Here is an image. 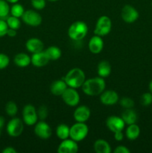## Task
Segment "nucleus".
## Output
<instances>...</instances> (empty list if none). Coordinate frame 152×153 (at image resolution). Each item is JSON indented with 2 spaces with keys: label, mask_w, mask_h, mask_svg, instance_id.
Masks as SVG:
<instances>
[{
  "label": "nucleus",
  "mask_w": 152,
  "mask_h": 153,
  "mask_svg": "<svg viewBox=\"0 0 152 153\" xmlns=\"http://www.w3.org/2000/svg\"><path fill=\"white\" fill-rule=\"evenodd\" d=\"M25 48L31 53L34 54L44 50V43L40 39L31 37L25 43Z\"/></svg>",
  "instance_id": "obj_16"
},
{
  "label": "nucleus",
  "mask_w": 152,
  "mask_h": 153,
  "mask_svg": "<svg viewBox=\"0 0 152 153\" xmlns=\"http://www.w3.org/2000/svg\"><path fill=\"white\" fill-rule=\"evenodd\" d=\"M5 112L8 116L15 117L18 112L17 105L13 101H9L5 105Z\"/></svg>",
  "instance_id": "obj_29"
},
{
  "label": "nucleus",
  "mask_w": 152,
  "mask_h": 153,
  "mask_svg": "<svg viewBox=\"0 0 152 153\" xmlns=\"http://www.w3.org/2000/svg\"><path fill=\"white\" fill-rule=\"evenodd\" d=\"M88 47H89L91 53L92 54L97 55V54L101 52L103 48H104V41H103L101 37L95 35V34L92 36L89 41Z\"/></svg>",
  "instance_id": "obj_18"
},
{
  "label": "nucleus",
  "mask_w": 152,
  "mask_h": 153,
  "mask_svg": "<svg viewBox=\"0 0 152 153\" xmlns=\"http://www.w3.org/2000/svg\"><path fill=\"white\" fill-rule=\"evenodd\" d=\"M148 88H149V91H150V92L152 94V80L151 81L150 83H149Z\"/></svg>",
  "instance_id": "obj_43"
},
{
  "label": "nucleus",
  "mask_w": 152,
  "mask_h": 153,
  "mask_svg": "<svg viewBox=\"0 0 152 153\" xmlns=\"http://www.w3.org/2000/svg\"><path fill=\"white\" fill-rule=\"evenodd\" d=\"M4 123H5L4 118L3 117H0V136H1V132H2V128L4 126Z\"/></svg>",
  "instance_id": "obj_41"
},
{
  "label": "nucleus",
  "mask_w": 152,
  "mask_h": 153,
  "mask_svg": "<svg viewBox=\"0 0 152 153\" xmlns=\"http://www.w3.org/2000/svg\"><path fill=\"white\" fill-rule=\"evenodd\" d=\"M44 51L50 61H57L62 55V52H61V49L55 46H49Z\"/></svg>",
  "instance_id": "obj_25"
},
{
  "label": "nucleus",
  "mask_w": 152,
  "mask_h": 153,
  "mask_svg": "<svg viewBox=\"0 0 152 153\" xmlns=\"http://www.w3.org/2000/svg\"><path fill=\"white\" fill-rule=\"evenodd\" d=\"M112 29V21L109 16H101L97 20L95 24L94 34L100 37H104L107 35L111 31Z\"/></svg>",
  "instance_id": "obj_5"
},
{
  "label": "nucleus",
  "mask_w": 152,
  "mask_h": 153,
  "mask_svg": "<svg viewBox=\"0 0 152 153\" xmlns=\"http://www.w3.org/2000/svg\"><path fill=\"white\" fill-rule=\"evenodd\" d=\"M121 117L123 120L124 122L127 125H131V124L136 123L138 119V116L136 112L133 108H128L125 109L123 112L122 113Z\"/></svg>",
  "instance_id": "obj_20"
},
{
  "label": "nucleus",
  "mask_w": 152,
  "mask_h": 153,
  "mask_svg": "<svg viewBox=\"0 0 152 153\" xmlns=\"http://www.w3.org/2000/svg\"><path fill=\"white\" fill-rule=\"evenodd\" d=\"M114 139L116 141H122L124 139V134L123 131H117L114 133Z\"/></svg>",
  "instance_id": "obj_38"
},
{
  "label": "nucleus",
  "mask_w": 152,
  "mask_h": 153,
  "mask_svg": "<svg viewBox=\"0 0 152 153\" xmlns=\"http://www.w3.org/2000/svg\"><path fill=\"white\" fill-rule=\"evenodd\" d=\"M10 7L9 3L5 0H0V19H5L10 13Z\"/></svg>",
  "instance_id": "obj_28"
},
{
  "label": "nucleus",
  "mask_w": 152,
  "mask_h": 153,
  "mask_svg": "<svg viewBox=\"0 0 152 153\" xmlns=\"http://www.w3.org/2000/svg\"><path fill=\"white\" fill-rule=\"evenodd\" d=\"M61 97L64 103L70 107H75L80 102V95L75 88L68 87Z\"/></svg>",
  "instance_id": "obj_8"
},
{
  "label": "nucleus",
  "mask_w": 152,
  "mask_h": 153,
  "mask_svg": "<svg viewBox=\"0 0 152 153\" xmlns=\"http://www.w3.org/2000/svg\"><path fill=\"white\" fill-rule=\"evenodd\" d=\"M114 153H130L131 150L128 149L127 146H123V145H120V146H118L115 148V149L113 150Z\"/></svg>",
  "instance_id": "obj_37"
},
{
  "label": "nucleus",
  "mask_w": 152,
  "mask_h": 153,
  "mask_svg": "<svg viewBox=\"0 0 152 153\" xmlns=\"http://www.w3.org/2000/svg\"><path fill=\"white\" fill-rule=\"evenodd\" d=\"M13 62L19 67H26L31 64V59L28 54L21 52L15 55Z\"/></svg>",
  "instance_id": "obj_22"
},
{
  "label": "nucleus",
  "mask_w": 152,
  "mask_h": 153,
  "mask_svg": "<svg viewBox=\"0 0 152 153\" xmlns=\"http://www.w3.org/2000/svg\"><path fill=\"white\" fill-rule=\"evenodd\" d=\"M78 152L77 142L72 139H65L59 144L58 148V153H77Z\"/></svg>",
  "instance_id": "obj_14"
},
{
  "label": "nucleus",
  "mask_w": 152,
  "mask_h": 153,
  "mask_svg": "<svg viewBox=\"0 0 152 153\" xmlns=\"http://www.w3.org/2000/svg\"><path fill=\"white\" fill-rule=\"evenodd\" d=\"M34 131L39 138L43 140L49 139L52 134V128L44 120L39 121L34 125Z\"/></svg>",
  "instance_id": "obj_10"
},
{
  "label": "nucleus",
  "mask_w": 152,
  "mask_h": 153,
  "mask_svg": "<svg viewBox=\"0 0 152 153\" xmlns=\"http://www.w3.org/2000/svg\"><path fill=\"white\" fill-rule=\"evenodd\" d=\"M140 134V128L138 125L136 123L128 125L126 131H125V135L127 138L130 140H134L139 137Z\"/></svg>",
  "instance_id": "obj_24"
},
{
  "label": "nucleus",
  "mask_w": 152,
  "mask_h": 153,
  "mask_svg": "<svg viewBox=\"0 0 152 153\" xmlns=\"http://www.w3.org/2000/svg\"><path fill=\"white\" fill-rule=\"evenodd\" d=\"M89 133V127L85 123L76 122L70 127L69 137L76 142L84 140Z\"/></svg>",
  "instance_id": "obj_4"
},
{
  "label": "nucleus",
  "mask_w": 152,
  "mask_h": 153,
  "mask_svg": "<svg viewBox=\"0 0 152 153\" xmlns=\"http://www.w3.org/2000/svg\"><path fill=\"white\" fill-rule=\"evenodd\" d=\"M140 103L142 105L147 107L152 104V94L151 92L145 93L140 98Z\"/></svg>",
  "instance_id": "obj_32"
},
{
  "label": "nucleus",
  "mask_w": 152,
  "mask_h": 153,
  "mask_svg": "<svg viewBox=\"0 0 152 153\" xmlns=\"http://www.w3.org/2000/svg\"><path fill=\"white\" fill-rule=\"evenodd\" d=\"M24 12H25V9L24 7L22 4H19V3H15L13 4V5L11 6L10 10V13L12 16H16V17L20 18L22 17V16L23 15Z\"/></svg>",
  "instance_id": "obj_27"
},
{
  "label": "nucleus",
  "mask_w": 152,
  "mask_h": 153,
  "mask_svg": "<svg viewBox=\"0 0 152 153\" xmlns=\"http://www.w3.org/2000/svg\"><path fill=\"white\" fill-rule=\"evenodd\" d=\"M24 122L18 117H13L6 126V131L10 137H17L22 134L24 130Z\"/></svg>",
  "instance_id": "obj_6"
},
{
  "label": "nucleus",
  "mask_w": 152,
  "mask_h": 153,
  "mask_svg": "<svg viewBox=\"0 0 152 153\" xmlns=\"http://www.w3.org/2000/svg\"><path fill=\"white\" fill-rule=\"evenodd\" d=\"M119 104L121 107L125 109L133 108L134 107V101L130 97H122L119 100Z\"/></svg>",
  "instance_id": "obj_31"
},
{
  "label": "nucleus",
  "mask_w": 152,
  "mask_h": 153,
  "mask_svg": "<svg viewBox=\"0 0 152 153\" xmlns=\"http://www.w3.org/2000/svg\"><path fill=\"white\" fill-rule=\"evenodd\" d=\"M70 128L66 124L62 123L56 128V135L61 140H65L69 137Z\"/></svg>",
  "instance_id": "obj_26"
},
{
  "label": "nucleus",
  "mask_w": 152,
  "mask_h": 153,
  "mask_svg": "<svg viewBox=\"0 0 152 153\" xmlns=\"http://www.w3.org/2000/svg\"><path fill=\"white\" fill-rule=\"evenodd\" d=\"M22 19L24 23L33 27L39 26L43 21L41 15L34 10H25L22 16Z\"/></svg>",
  "instance_id": "obj_9"
},
{
  "label": "nucleus",
  "mask_w": 152,
  "mask_h": 153,
  "mask_svg": "<svg viewBox=\"0 0 152 153\" xmlns=\"http://www.w3.org/2000/svg\"><path fill=\"white\" fill-rule=\"evenodd\" d=\"M81 88L82 91L86 95L95 97L100 95L105 90L106 83L104 79L98 76L86 79Z\"/></svg>",
  "instance_id": "obj_1"
},
{
  "label": "nucleus",
  "mask_w": 152,
  "mask_h": 153,
  "mask_svg": "<svg viewBox=\"0 0 152 153\" xmlns=\"http://www.w3.org/2000/svg\"><path fill=\"white\" fill-rule=\"evenodd\" d=\"M67 88H68V85L63 79L55 80L51 84L50 92L52 93V95L56 96V97H61L64 91L67 89Z\"/></svg>",
  "instance_id": "obj_19"
},
{
  "label": "nucleus",
  "mask_w": 152,
  "mask_h": 153,
  "mask_svg": "<svg viewBox=\"0 0 152 153\" xmlns=\"http://www.w3.org/2000/svg\"><path fill=\"white\" fill-rule=\"evenodd\" d=\"M112 72V67L107 61H101L98 63L97 67V73L98 76L103 78H107Z\"/></svg>",
  "instance_id": "obj_21"
},
{
  "label": "nucleus",
  "mask_w": 152,
  "mask_h": 153,
  "mask_svg": "<svg viewBox=\"0 0 152 153\" xmlns=\"http://www.w3.org/2000/svg\"><path fill=\"white\" fill-rule=\"evenodd\" d=\"M91 115L90 109L86 105H80L76 108L73 113V117L76 122L86 123Z\"/></svg>",
  "instance_id": "obj_15"
},
{
  "label": "nucleus",
  "mask_w": 152,
  "mask_h": 153,
  "mask_svg": "<svg viewBox=\"0 0 152 153\" xmlns=\"http://www.w3.org/2000/svg\"><path fill=\"white\" fill-rule=\"evenodd\" d=\"M139 12L137 9L130 4H126L124 6L121 12V16L124 22L126 23H134L138 19Z\"/></svg>",
  "instance_id": "obj_11"
},
{
  "label": "nucleus",
  "mask_w": 152,
  "mask_h": 153,
  "mask_svg": "<svg viewBox=\"0 0 152 153\" xmlns=\"http://www.w3.org/2000/svg\"><path fill=\"white\" fill-rule=\"evenodd\" d=\"M5 1H7L9 4H15V3H17L19 0H5Z\"/></svg>",
  "instance_id": "obj_42"
},
{
  "label": "nucleus",
  "mask_w": 152,
  "mask_h": 153,
  "mask_svg": "<svg viewBox=\"0 0 152 153\" xmlns=\"http://www.w3.org/2000/svg\"><path fill=\"white\" fill-rule=\"evenodd\" d=\"M2 153H16V149H14L13 147L12 146H7V147L4 148V149L2 150Z\"/></svg>",
  "instance_id": "obj_40"
},
{
  "label": "nucleus",
  "mask_w": 152,
  "mask_h": 153,
  "mask_svg": "<svg viewBox=\"0 0 152 153\" xmlns=\"http://www.w3.org/2000/svg\"><path fill=\"white\" fill-rule=\"evenodd\" d=\"M37 116H38V119L40 120H45L47 118L48 114H49V110L48 108L46 105H43L40 106L38 109L37 110Z\"/></svg>",
  "instance_id": "obj_33"
},
{
  "label": "nucleus",
  "mask_w": 152,
  "mask_h": 153,
  "mask_svg": "<svg viewBox=\"0 0 152 153\" xmlns=\"http://www.w3.org/2000/svg\"><path fill=\"white\" fill-rule=\"evenodd\" d=\"M31 64L33 66L36 67H43L47 65L50 61L49 57L47 56L45 51L37 52V53L32 54V56L31 57Z\"/></svg>",
  "instance_id": "obj_17"
},
{
  "label": "nucleus",
  "mask_w": 152,
  "mask_h": 153,
  "mask_svg": "<svg viewBox=\"0 0 152 153\" xmlns=\"http://www.w3.org/2000/svg\"><path fill=\"white\" fill-rule=\"evenodd\" d=\"M63 80L68 87L77 89L81 88L86 80V76L83 70L78 67H75L70 70L64 76Z\"/></svg>",
  "instance_id": "obj_2"
},
{
  "label": "nucleus",
  "mask_w": 152,
  "mask_h": 153,
  "mask_svg": "<svg viewBox=\"0 0 152 153\" xmlns=\"http://www.w3.org/2000/svg\"><path fill=\"white\" fill-rule=\"evenodd\" d=\"M93 149L96 153H110L111 147L108 142L104 139H98L93 144Z\"/></svg>",
  "instance_id": "obj_23"
},
{
  "label": "nucleus",
  "mask_w": 152,
  "mask_h": 153,
  "mask_svg": "<svg viewBox=\"0 0 152 153\" xmlns=\"http://www.w3.org/2000/svg\"><path fill=\"white\" fill-rule=\"evenodd\" d=\"M31 4L34 9L40 10L46 7V0H31Z\"/></svg>",
  "instance_id": "obj_34"
},
{
  "label": "nucleus",
  "mask_w": 152,
  "mask_h": 153,
  "mask_svg": "<svg viewBox=\"0 0 152 153\" xmlns=\"http://www.w3.org/2000/svg\"><path fill=\"white\" fill-rule=\"evenodd\" d=\"M88 33V26L83 21H76L72 23L68 29V36L75 41L83 40Z\"/></svg>",
  "instance_id": "obj_3"
},
{
  "label": "nucleus",
  "mask_w": 152,
  "mask_h": 153,
  "mask_svg": "<svg viewBox=\"0 0 152 153\" xmlns=\"http://www.w3.org/2000/svg\"><path fill=\"white\" fill-rule=\"evenodd\" d=\"M100 101L104 105L111 106L116 105L119 101V97L117 93L112 90H104L100 94Z\"/></svg>",
  "instance_id": "obj_13"
},
{
  "label": "nucleus",
  "mask_w": 152,
  "mask_h": 153,
  "mask_svg": "<svg viewBox=\"0 0 152 153\" xmlns=\"http://www.w3.org/2000/svg\"><path fill=\"white\" fill-rule=\"evenodd\" d=\"M10 64V58L6 54L0 53V70H4Z\"/></svg>",
  "instance_id": "obj_35"
},
{
  "label": "nucleus",
  "mask_w": 152,
  "mask_h": 153,
  "mask_svg": "<svg viewBox=\"0 0 152 153\" xmlns=\"http://www.w3.org/2000/svg\"><path fill=\"white\" fill-rule=\"evenodd\" d=\"M6 22H7L8 28H13V29L18 30L21 26V22L18 17L13 16H8L6 19Z\"/></svg>",
  "instance_id": "obj_30"
},
{
  "label": "nucleus",
  "mask_w": 152,
  "mask_h": 153,
  "mask_svg": "<svg viewBox=\"0 0 152 153\" xmlns=\"http://www.w3.org/2000/svg\"><path fill=\"white\" fill-rule=\"evenodd\" d=\"M16 34H17L16 30L13 29V28H8V29H7V35L8 36V37H16Z\"/></svg>",
  "instance_id": "obj_39"
},
{
  "label": "nucleus",
  "mask_w": 152,
  "mask_h": 153,
  "mask_svg": "<svg viewBox=\"0 0 152 153\" xmlns=\"http://www.w3.org/2000/svg\"><path fill=\"white\" fill-rule=\"evenodd\" d=\"M47 1H51V2H55V1H59V0H47Z\"/></svg>",
  "instance_id": "obj_44"
},
{
  "label": "nucleus",
  "mask_w": 152,
  "mask_h": 153,
  "mask_svg": "<svg viewBox=\"0 0 152 153\" xmlns=\"http://www.w3.org/2000/svg\"><path fill=\"white\" fill-rule=\"evenodd\" d=\"M22 120L24 123L29 126H34L38 120L37 109L33 105H25L22 110Z\"/></svg>",
  "instance_id": "obj_7"
},
{
  "label": "nucleus",
  "mask_w": 152,
  "mask_h": 153,
  "mask_svg": "<svg viewBox=\"0 0 152 153\" xmlns=\"http://www.w3.org/2000/svg\"><path fill=\"white\" fill-rule=\"evenodd\" d=\"M8 29V25L5 20L0 19V37L7 35V31Z\"/></svg>",
  "instance_id": "obj_36"
},
{
  "label": "nucleus",
  "mask_w": 152,
  "mask_h": 153,
  "mask_svg": "<svg viewBox=\"0 0 152 153\" xmlns=\"http://www.w3.org/2000/svg\"><path fill=\"white\" fill-rule=\"evenodd\" d=\"M106 126L110 131L115 133L117 131H123L125 123L122 117L112 115V116L108 117L106 120Z\"/></svg>",
  "instance_id": "obj_12"
}]
</instances>
